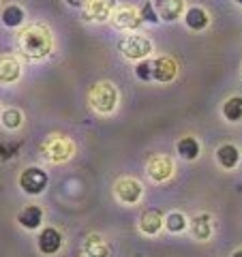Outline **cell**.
<instances>
[{
    "label": "cell",
    "instance_id": "6da1fadb",
    "mask_svg": "<svg viewBox=\"0 0 242 257\" xmlns=\"http://www.w3.org/2000/svg\"><path fill=\"white\" fill-rule=\"evenodd\" d=\"M20 50L28 58H43L52 52V32L45 26H30L20 35Z\"/></svg>",
    "mask_w": 242,
    "mask_h": 257
},
{
    "label": "cell",
    "instance_id": "7a4b0ae2",
    "mask_svg": "<svg viewBox=\"0 0 242 257\" xmlns=\"http://www.w3.org/2000/svg\"><path fill=\"white\" fill-rule=\"evenodd\" d=\"M90 105L99 114H111L118 105V90L111 82H99L90 90Z\"/></svg>",
    "mask_w": 242,
    "mask_h": 257
},
{
    "label": "cell",
    "instance_id": "3957f363",
    "mask_svg": "<svg viewBox=\"0 0 242 257\" xmlns=\"http://www.w3.org/2000/svg\"><path fill=\"white\" fill-rule=\"evenodd\" d=\"M73 142L62 138V135H52L50 140H47L43 146H41V152L50 159V161H56V163H60V161H67L71 155H73Z\"/></svg>",
    "mask_w": 242,
    "mask_h": 257
},
{
    "label": "cell",
    "instance_id": "277c9868",
    "mask_svg": "<svg viewBox=\"0 0 242 257\" xmlns=\"http://www.w3.org/2000/svg\"><path fill=\"white\" fill-rule=\"evenodd\" d=\"M120 52L131 60H142L152 52V41L142 35H129L120 41Z\"/></svg>",
    "mask_w": 242,
    "mask_h": 257
},
{
    "label": "cell",
    "instance_id": "5b68a950",
    "mask_svg": "<svg viewBox=\"0 0 242 257\" xmlns=\"http://www.w3.org/2000/svg\"><path fill=\"white\" fill-rule=\"evenodd\" d=\"M47 174L41 170V167H28L24 170L22 176H20V187L28 193V195H39L43 193L45 187H47Z\"/></svg>",
    "mask_w": 242,
    "mask_h": 257
},
{
    "label": "cell",
    "instance_id": "8992f818",
    "mask_svg": "<svg viewBox=\"0 0 242 257\" xmlns=\"http://www.w3.org/2000/svg\"><path fill=\"white\" fill-rule=\"evenodd\" d=\"M142 22H144L142 13L133 9V7H120V9L111 13V24L118 30H135V28H140Z\"/></svg>",
    "mask_w": 242,
    "mask_h": 257
},
{
    "label": "cell",
    "instance_id": "52a82bcc",
    "mask_svg": "<svg viewBox=\"0 0 242 257\" xmlns=\"http://www.w3.org/2000/svg\"><path fill=\"white\" fill-rule=\"evenodd\" d=\"M116 197L120 199L123 204H137L142 199V193H144V187L135 178H120L116 182Z\"/></svg>",
    "mask_w": 242,
    "mask_h": 257
},
{
    "label": "cell",
    "instance_id": "ba28073f",
    "mask_svg": "<svg viewBox=\"0 0 242 257\" xmlns=\"http://www.w3.org/2000/svg\"><path fill=\"white\" fill-rule=\"evenodd\" d=\"M146 172L155 182H163L174 174V163H172V159L165 157V155H155V157L148 159Z\"/></svg>",
    "mask_w": 242,
    "mask_h": 257
},
{
    "label": "cell",
    "instance_id": "9c48e42d",
    "mask_svg": "<svg viewBox=\"0 0 242 257\" xmlns=\"http://www.w3.org/2000/svg\"><path fill=\"white\" fill-rule=\"evenodd\" d=\"M178 73V64H176L174 58H169V56H161V58L152 60V77L157 79L161 84H167L172 82Z\"/></svg>",
    "mask_w": 242,
    "mask_h": 257
},
{
    "label": "cell",
    "instance_id": "30bf717a",
    "mask_svg": "<svg viewBox=\"0 0 242 257\" xmlns=\"http://www.w3.org/2000/svg\"><path fill=\"white\" fill-rule=\"evenodd\" d=\"M37 242H39V251H41L43 255H56L60 251V246H62V236H60L58 229L45 227L41 234H39Z\"/></svg>",
    "mask_w": 242,
    "mask_h": 257
},
{
    "label": "cell",
    "instance_id": "8fae6325",
    "mask_svg": "<svg viewBox=\"0 0 242 257\" xmlns=\"http://www.w3.org/2000/svg\"><path fill=\"white\" fill-rule=\"evenodd\" d=\"M163 225H165V219H163V214H161V210H157V208H148V210H144L142 216H140V229L148 236L159 234V229L163 227Z\"/></svg>",
    "mask_w": 242,
    "mask_h": 257
},
{
    "label": "cell",
    "instance_id": "7c38bea8",
    "mask_svg": "<svg viewBox=\"0 0 242 257\" xmlns=\"http://www.w3.org/2000/svg\"><path fill=\"white\" fill-rule=\"evenodd\" d=\"M155 9L161 20L176 22L184 11V0H155Z\"/></svg>",
    "mask_w": 242,
    "mask_h": 257
},
{
    "label": "cell",
    "instance_id": "4fadbf2b",
    "mask_svg": "<svg viewBox=\"0 0 242 257\" xmlns=\"http://www.w3.org/2000/svg\"><path fill=\"white\" fill-rule=\"evenodd\" d=\"M114 0H88L86 3V18L94 22H105L111 18Z\"/></svg>",
    "mask_w": 242,
    "mask_h": 257
},
{
    "label": "cell",
    "instance_id": "5bb4252c",
    "mask_svg": "<svg viewBox=\"0 0 242 257\" xmlns=\"http://www.w3.org/2000/svg\"><path fill=\"white\" fill-rule=\"evenodd\" d=\"M22 67L13 56H5L0 58V84H13L20 77Z\"/></svg>",
    "mask_w": 242,
    "mask_h": 257
},
{
    "label": "cell",
    "instance_id": "9a60e30c",
    "mask_svg": "<svg viewBox=\"0 0 242 257\" xmlns=\"http://www.w3.org/2000/svg\"><path fill=\"white\" fill-rule=\"evenodd\" d=\"M216 161H219V165L225 167V170H233L240 163V150L233 144H223L216 150Z\"/></svg>",
    "mask_w": 242,
    "mask_h": 257
},
{
    "label": "cell",
    "instance_id": "2e32d148",
    "mask_svg": "<svg viewBox=\"0 0 242 257\" xmlns=\"http://www.w3.org/2000/svg\"><path fill=\"white\" fill-rule=\"evenodd\" d=\"M18 221L22 227H26V229H37L39 225H41L43 221V210L39 206H26L24 210L18 214Z\"/></svg>",
    "mask_w": 242,
    "mask_h": 257
},
{
    "label": "cell",
    "instance_id": "e0dca14e",
    "mask_svg": "<svg viewBox=\"0 0 242 257\" xmlns=\"http://www.w3.org/2000/svg\"><path fill=\"white\" fill-rule=\"evenodd\" d=\"M191 229H193V236L197 240H208L212 234V223H210V214L201 212L197 216H193L191 221Z\"/></svg>",
    "mask_w": 242,
    "mask_h": 257
},
{
    "label": "cell",
    "instance_id": "ac0fdd59",
    "mask_svg": "<svg viewBox=\"0 0 242 257\" xmlns=\"http://www.w3.org/2000/svg\"><path fill=\"white\" fill-rule=\"evenodd\" d=\"M184 22H187V26L191 30H204L208 24H210V18H208V13L201 9V7H191V9L184 13Z\"/></svg>",
    "mask_w": 242,
    "mask_h": 257
},
{
    "label": "cell",
    "instance_id": "d6986e66",
    "mask_svg": "<svg viewBox=\"0 0 242 257\" xmlns=\"http://www.w3.org/2000/svg\"><path fill=\"white\" fill-rule=\"evenodd\" d=\"M84 251L88 257H109V246L101 236H88L84 242Z\"/></svg>",
    "mask_w": 242,
    "mask_h": 257
},
{
    "label": "cell",
    "instance_id": "ffe728a7",
    "mask_svg": "<svg viewBox=\"0 0 242 257\" xmlns=\"http://www.w3.org/2000/svg\"><path fill=\"white\" fill-rule=\"evenodd\" d=\"M223 116L229 122H240L242 120V96H229L223 103Z\"/></svg>",
    "mask_w": 242,
    "mask_h": 257
},
{
    "label": "cell",
    "instance_id": "44dd1931",
    "mask_svg": "<svg viewBox=\"0 0 242 257\" xmlns=\"http://www.w3.org/2000/svg\"><path fill=\"white\" fill-rule=\"evenodd\" d=\"M176 148H178V155L187 161H195L199 157V142L195 138H182Z\"/></svg>",
    "mask_w": 242,
    "mask_h": 257
},
{
    "label": "cell",
    "instance_id": "7402d4cb",
    "mask_svg": "<svg viewBox=\"0 0 242 257\" xmlns=\"http://www.w3.org/2000/svg\"><path fill=\"white\" fill-rule=\"evenodd\" d=\"M0 20H3L5 26L18 28V26H22V22H24V9H22V7H18V5L7 7V9L0 13Z\"/></svg>",
    "mask_w": 242,
    "mask_h": 257
},
{
    "label": "cell",
    "instance_id": "603a6c76",
    "mask_svg": "<svg viewBox=\"0 0 242 257\" xmlns=\"http://www.w3.org/2000/svg\"><path fill=\"white\" fill-rule=\"evenodd\" d=\"M165 227L172 231V234H180V231L187 229V216L182 212H169L165 216Z\"/></svg>",
    "mask_w": 242,
    "mask_h": 257
},
{
    "label": "cell",
    "instance_id": "cb8c5ba5",
    "mask_svg": "<svg viewBox=\"0 0 242 257\" xmlns=\"http://www.w3.org/2000/svg\"><path fill=\"white\" fill-rule=\"evenodd\" d=\"M22 120H24V116L20 109H5L3 111V124L7 128H18L22 124Z\"/></svg>",
    "mask_w": 242,
    "mask_h": 257
},
{
    "label": "cell",
    "instance_id": "d4e9b609",
    "mask_svg": "<svg viewBox=\"0 0 242 257\" xmlns=\"http://www.w3.org/2000/svg\"><path fill=\"white\" fill-rule=\"evenodd\" d=\"M135 75L142 79V82H152V60H142L135 67Z\"/></svg>",
    "mask_w": 242,
    "mask_h": 257
},
{
    "label": "cell",
    "instance_id": "484cf974",
    "mask_svg": "<svg viewBox=\"0 0 242 257\" xmlns=\"http://www.w3.org/2000/svg\"><path fill=\"white\" fill-rule=\"evenodd\" d=\"M22 144L20 142H7V144H0V159H13L15 155L20 152Z\"/></svg>",
    "mask_w": 242,
    "mask_h": 257
},
{
    "label": "cell",
    "instance_id": "4316f807",
    "mask_svg": "<svg viewBox=\"0 0 242 257\" xmlns=\"http://www.w3.org/2000/svg\"><path fill=\"white\" fill-rule=\"evenodd\" d=\"M142 20L144 22H150V24H157L161 18H159V13H157V9L152 7V3H144V7H142Z\"/></svg>",
    "mask_w": 242,
    "mask_h": 257
},
{
    "label": "cell",
    "instance_id": "83f0119b",
    "mask_svg": "<svg viewBox=\"0 0 242 257\" xmlns=\"http://www.w3.org/2000/svg\"><path fill=\"white\" fill-rule=\"evenodd\" d=\"M88 3V0H67V5H71V7H84Z\"/></svg>",
    "mask_w": 242,
    "mask_h": 257
},
{
    "label": "cell",
    "instance_id": "f1b7e54d",
    "mask_svg": "<svg viewBox=\"0 0 242 257\" xmlns=\"http://www.w3.org/2000/svg\"><path fill=\"white\" fill-rule=\"evenodd\" d=\"M231 257H242V248H238V251H233Z\"/></svg>",
    "mask_w": 242,
    "mask_h": 257
},
{
    "label": "cell",
    "instance_id": "f546056e",
    "mask_svg": "<svg viewBox=\"0 0 242 257\" xmlns=\"http://www.w3.org/2000/svg\"><path fill=\"white\" fill-rule=\"evenodd\" d=\"M236 3H238V5H242V0H236Z\"/></svg>",
    "mask_w": 242,
    "mask_h": 257
}]
</instances>
